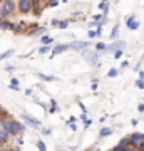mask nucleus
<instances>
[{"label":"nucleus","mask_w":144,"mask_h":151,"mask_svg":"<svg viewBox=\"0 0 144 151\" xmlns=\"http://www.w3.org/2000/svg\"><path fill=\"white\" fill-rule=\"evenodd\" d=\"M136 86H138L139 89H144V81H139L138 79V81H136Z\"/></svg>","instance_id":"31"},{"label":"nucleus","mask_w":144,"mask_h":151,"mask_svg":"<svg viewBox=\"0 0 144 151\" xmlns=\"http://www.w3.org/2000/svg\"><path fill=\"white\" fill-rule=\"evenodd\" d=\"M59 4H60L59 0H52V2H45V5H47V7H57Z\"/></svg>","instance_id":"27"},{"label":"nucleus","mask_w":144,"mask_h":151,"mask_svg":"<svg viewBox=\"0 0 144 151\" xmlns=\"http://www.w3.org/2000/svg\"><path fill=\"white\" fill-rule=\"evenodd\" d=\"M0 7H2V2H0Z\"/></svg>","instance_id":"50"},{"label":"nucleus","mask_w":144,"mask_h":151,"mask_svg":"<svg viewBox=\"0 0 144 151\" xmlns=\"http://www.w3.org/2000/svg\"><path fill=\"white\" fill-rule=\"evenodd\" d=\"M102 50H106V44L104 42H97L96 44V52H102Z\"/></svg>","instance_id":"24"},{"label":"nucleus","mask_w":144,"mask_h":151,"mask_svg":"<svg viewBox=\"0 0 144 151\" xmlns=\"http://www.w3.org/2000/svg\"><path fill=\"white\" fill-rule=\"evenodd\" d=\"M2 119H4V118H2V116H0V121H2Z\"/></svg>","instance_id":"49"},{"label":"nucleus","mask_w":144,"mask_h":151,"mask_svg":"<svg viewBox=\"0 0 144 151\" xmlns=\"http://www.w3.org/2000/svg\"><path fill=\"white\" fill-rule=\"evenodd\" d=\"M4 151H12V150H4Z\"/></svg>","instance_id":"48"},{"label":"nucleus","mask_w":144,"mask_h":151,"mask_svg":"<svg viewBox=\"0 0 144 151\" xmlns=\"http://www.w3.org/2000/svg\"><path fill=\"white\" fill-rule=\"evenodd\" d=\"M0 129H4L7 131L10 136H19L22 134L24 131L27 129L25 126L22 123H19V121H15V119H12V118H4L2 121H0Z\"/></svg>","instance_id":"1"},{"label":"nucleus","mask_w":144,"mask_h":151,"mask_svg":"<svg viewBox=\"0 0 144 151\" xmlns=\"http://www.w3.org/2000/svg\"><path fill=\"white\" fill-rule=\"evenodd\" d=\"M139 81H144V72L143 70H139Z\"/></svg>","instance_id":"40"},{"label":"nucleus","mask_w":144,"mask_h":151,"mask_svg":"<svg viewBox=\"0 0 144 151\" xmlns=\"http://www.w3.org/2000/svg\"><path fill=\"white\" fill-rule=\"evenodd\" d=\"M138 109L141 111V113H144V104H139V106H138Z\"/></svg>","instance_id":"43"},{"label":"nucleus","mask_w":144,"mask_h":151,"mask_svg":"<svg viewBox=\"0 0 144 151\" xmlns=\"http://www.w3.org/2000/svg\"><path fill=\"white\" fill-rule=\"evenodd\" d=\"M114 57H116V59H121V57H123V50H117V52L114 54Z\"/></svg>","instance_id":"35"},{"label":"nucleus","mask_w":144,"mask_h":151,"mask_svg":"<svg viewBox=\"0 0 144 151\" xmlns=\"http://www.w3.org/2000/svg\"><path fill=\"white\" fill-rule=\"evenodd\" d=\"M59 22L60 20H57V19H52V20H50V24H52L54 27H59Z\"/></svg>","instance_id":"32"},{"label":"nucleus","mask_w":144,"mask_h":151,"mask_svg":"<svg viewBox=\"0 0 144 151\" xmlns=\"http://www.w3.org/2000/svg\"><path fill=\"white\" fill-rule=\"evenodd\" d=\"M0 151H4V148H2V145H0Z\"/></svg>","instance_id":"47"},{"label":"nucleus","mask_w":144,"mask_h":151,"mask_svg":"<svg viewBox=\"0 0 144 151\" xmlns=\"http://www.w3.org/2000/svg\"><path fill=\"white\" fill-rule=\"evenodd\" d=\"M67 49H70L69 44H59V45H55V47L52 49V57H54V55H57V54H62V52H65Z\"/></svg>","instance_id":"9"},{"label":"nucleus","mask_w":144,"mask_h":151,"mask_svg":"<svg viewBox=\"0 0 144 151\" xmlns=\"http://www.w3.org/2000/svg\"><path fill=\"white\" fill-rule=\"evenodd\" d=\"M138 150H139V151H144V143H143V145H141V146H139Z\"/></svg>","instance_id":"45"},{"label":"nucleus","mask_w":144,"mask_h":151,"mask_svg":"<svg viewBox=\"0 0 144 151\" xmlns=\"http://www.w3.org/2000/svg\"><path fill=\"white\" fill-rule=\"evenodd\" d=\"M69 27V22L67 20H60L59 22V29H67Z\"/></svg>","instance_id":"28"},{"label":"nucleus","mask_w":144,"mask_h":151,"mask_svg":"<svg viewBox=\"0 0 144 151\" xmlns=\"http://www.w3.org/2000/svg\"><path fill=\"white\" fill-rule=\"evenodd\" d=\"M129 146H131V141H129V136H128V138H123V139L119 141L117 145L112 148V151H124L126 148H129Z\"/></svg>","instance_id":"7"},{"label":"nucleus","mask_w":144,"mask_h":151,"mask_svg":"<svg viewBox=\"0 0 144 151\" xmlns=\"http://www.w3.org/2000/svg\"><path fill=\"white\" fill-rule=\"evenodd\" d=\"M50 50H52V47H50V45H42V47L39 49V54H49V52H50Z\"/></svg>","instance_id":"23"},{"label":"nucleus","mask_w":144,"mask_h":151,"mask_svg":"<svg viewBox=\"0 0 144 151\" xmlns=\"http://www.w3.org/2000/svg\"><path fill=\"white\" fill-rule=\"evenodd\" d=\"M69 45H70V47H74L75 50H82V52H84L89 44H87V42H82V40H77V42H70Z\"/></svg>","instance_id":"10"},{"label":"nucleus","mask_w":144,"mask_h":151,"mask_svg":"<svg viewBox=\"0 0 144 151\" xmlns=\"http://www.w3.org/2000/svg\"><path fill=\"white\" fill-rule=\"evenodd\" d=\"M126 25H128L129 30H138L139 29V22L136 20V17L134 15H129L128 20H126Z\"/></svg>","instance_id":"8"},{"label":"nucleus","mask_w":144,"mask_h":151,"mask_svg":"<svg viewBox=\"0 0 144 151\" xmlns=\"http://www.w3.org/2000/svg\"><path fill=\"white\" fill-rule=\"evenodd\" d=\"M9 139H10V134H9L7 131L0 129V145H4V143H7Z\"/></svg>","instance_id":"16"},{"label":"nucleus","mask_w":144,"mask_h":151,"mask_svg":"<svg viewBox=\"0 0 144 151\" xmlns=\"http://www.w3.org/2000/svg\"><path fill=\"white\" fill-rule=\"evenodd\" d=\"M17 12V2L14 0H4L2 7H0V20H5L7 17L14 15Z\"/></svg>","instance_id":"2"},{"label":"nucleus","mask_w":144,"mask_h":151,"mask_svg":"<svg viewBox=\"0 0 144 151\" xmlns=\"http://www.w3.org/2000/svg\"><path fill=\"white\" fill-rule=\"evenodd\" d=\"M37 76H39L40 81H55V79H57L55 76H47V74H37Z\"/></svg>","instance_id":"19"},{"label":"nucleus","mask_w":144,"mask_h":151,"mask_svg":"<svg viewBox=\"0 0 144 151\" xmlns=\"http://www.w3.org/2000/svg\"><path fill=\"white\" fill-rule=\"evenodd\" d=\"M129 141H131L133 148H139L144 143V133H133V134L129 136Z\"/></svg>","instance_id":"4"},{"label":"nucleus","mask_w":144,"mask_h":151,"mask_svg":"<svg viewBox=\"0 0 144 151\" xmlns=\"http://www.w3.org/2000/svg\"><path fill=\"white\" fill-rule=\"evenodd\" d=\"M10 30L12 32H22V30H24V22H14Z\"/></svg>","instance_id":"13"},{"label":"nucleus","mask_w":144,"mask_h":151,"mask_svg":"<svg viewBox=\"0 0 144 151\" xmlns=\"http://www.w3.org/2000/svg\"><path fill=\"white\" fill-rule=\"evenodd\" d=\"M80 119H82V121L85 123V121H87V114H85V113H82V114H80Z\"/></svg>","instance_id":"39"},{"label":"nucleus","mask_w":144,"mask_h":151,"mask_svg":"<svg viewBox=\"0 0 144 151\" xmlns=\"http://www.w3.org/2000/svg\"><path fill=\"white\" fill-rule=\"evenodd\" d=\"M128 65H129L128 60H123V62H121V67H128Z\"/></svg>","instance_id":"41"},{"label":"nucleus","mask_w":144,"mask_h":151,"mask_svg":"<svg viewBox=\"0 0 144 151\" xmlns=\"http://www.w3.org/2000/svg\"><path fill=\"white\" fill-rule=\"evenodd\" d=\"M117 72H119V70L116 69V67H112V69H109V72H107V77H116Z\"/></svg>","instance_id":"25"},{"label":"nucleus","mask_w":144,"mask_h":151,"mask_svg":"<svg viewBox=\"0 0 144 151\" xmlns=\"http://www.w3.org/2000/svg\"><path fill=\"white\" fill-rule=\"evenodd\" d=\"M5 70H7V72H14L15 67H14V65H5Z\"/></svg>","instance_id":"34"},{"label":"nucleus","mask_w":144,"mask_h":151,"mask_svg":"<svg viewBox=\"0 0 144 151\" xmlns=\"http://www.w3.org/2000/svg\"><path fill=\"white\" fill-rule=\"evenodd\" d=\"M69 126H70V129H72V131H77V124H75V123H70Z\"/></svg>","instance_id":"37"},{"label":"nucleus","mask_w":144,"mask_h":151,"mask_svg":"<svg viewBox=\"0 0 144 151\" xmlns=\"http://www.w3.org/2000/svg\"><path fill=\"white\" fill-rule=\"evenodd\" d=\"M17 143H19V145H24V136H22V134L17 136Z\"/></svg>","instance_id":"33"},{"label":"nucleus","mask_w":144,"mask_h":151,"mask_svg":"<svg viewBox=\"0 0 144 151\" xmlns=\"http://www.w3.org/2000/svg\"><path fill=\"white\" fill-rule=\"evenodd\" d=\"M87 35H89V39H94V37H97V32H96V30H89Z\"/></svg>","instance_id":"30"},{"label":"nucleus","mask_w":144,"mask_h":151,"mask_svg":"<svg viewBox=\"0 0 144 151\" xmlns=\"http://www.w3.org/2000/svg\"><path fill=\"white\" fill-rule=\"evenodd\" d=\"M111 134H112L111 128H102L101 133H99V136H101V138H106V136H111Z\"/></svg>","instance_id":"22"},{"label":"nucleus","mask_w":144,"mask_h":151,"mask_svg":"<svg viewBox=\"0 0 144 151\" xmlns=\"http://www.w3.org/2000/svg\"><path fill=\"white\" fill-rule=\"evenodd\" d=\"M99 9L104 12V17H106L107 12H109V2H101V4H99Z\"/></svg>","instance_id":"21"},{"label":"nucleus","mask_w":144,"mask_h":151,"mask_svg":"<svg viewBox=\"0 0 144 151\" xmlns=\"http://www.w3.org/2000/svg\"><path fill=\"white\" fill-rule=\"evenodd\" d=\"M126 47V42L124 40H117V42L111 44V45H106V52H112V54H116L117 50H123Z\"/></svg>","instance_id":"5"},{"label":"nucleus","mask_w":144,"mask_h":151,"mask_svg":"<svg viewBox=\"0 0 144 151\" xmlns=\"http://www.w3.org/2000/svg\"><path fill=\"white\" fill-rule=\"evenodd\" d=\"M40 131H42V134H44V136H50V134H52V131L49 129V128H42Z\"/></svg>","instance_id":"29"},{"label":"nucleus","mask_w":144,"mask_h":151,"mask_svg":"<svg viewBox=\"0 0 144 151\" xmlns=\"http://www.w3.org/2000/svg\"><path fill=\"white\" fill-rule=\"evenodd\" d=\"M62 151H67V150H62Z\"/></svg>","instance_id":"51"},{"label":"nucleus","mask_w":144,"mask_h":151,"mask_svg":"<svg viewBox=\"0 0 144 151\" xmlns=\"http://www.w3.org/2000/svg\"><path fill=\"white\" fill-rule=\"evenodd\" d=\"M32 94V89H25V96H30Z\"/></svg>","instance_id":"44"},{"label":"nucleus","mask_w":144,"mask_h":151,"mask_svg":"<svg viewBox=\"0 0 144 151\" xmlns=\"http://www.w3.org/2000/svg\"><path fill=\"white\" fill-rule=\"evenodd\" d=\"M29 35H40V37H44V35H45V27L34 29V30H30V32H29Z\"/></svg>","instance_id":"14"},{"label":"nucleus","mask_w":144,"mask_h":151,"mask_svg":"<svg viewBox=\"0 0 144 151\" xmlns=\"http://www.w3.org/2000/svg\"><path fill=\"white\" fill-rule=\"evenodd\" d=\"M12 151H20V150H19V148H15V150H12Z\"/></svg>","instance_id":"46"},{"label":"nucleus","mask_w":144,"mask_h":151,"mask_svg":"<svg viewBox=\"0 0 144 151\" xmlns=\"http://www.w3.org/2000/svg\"><path fill=\"white\" fill-rule=\"evenodd\" d=\"M40 42H42V45H50L54 42V39L50 35H44V37H40Z\"/></svg>","instance_id":"18"},{"label":"nucleus","mask_w":144,"mask_h":151,"mask_svg":"<svg viewBox=\"0 0 144 151\" xmlns=\"http://www.w3.org/2000/svg\"><path fill=\"white\" fill-rule=\"evenodd\" d=\"M91 124H92V121H91V119H87V121H85V123H84V128H89Z\"/></svg>","instance_id":"38"},{"label":"nucleus","mask_w":144,"mask_h":151,"mask_svg":"<svg viewBox=\"0 0 144 151\" xmlns=\"http://www.w3.org/2000/svg\"><path fill=\"white\" fill-rule=\"evenodd\" d=\"M22 118H24V121H25L29 126H32V128H40V126H42V123H40L39 119L32 118L30 114H25V113H24V116H22Z\"/></svg>","instance_id":"6"},{"label":"nucleus","mask_w":144,"mask_h":151,"mask_svg":"<svg viewBox=\"0 0 144 151\" xmlns=\"http://www.w3.org/2000/svg\"><path fill=\"white\" fill-rule=\"evenodd\" d=\"M50 108H57V101L55 99H50Z\"/></svg>","instance_id":"36"},{"label":"nucleus","mask_w":144,"mask_h":151,"mask_svg":"<svg viewBox=\"0 0 144 151\" xmlns=\"http://www.w3.org/2000/svg\"><path fill=\"white\" fill-rule=\"evenodd\" d=\"M17 10L20 12V14L32 12V0H19L17 2Z\"/></svg>","instance_id":"3"},{"label":"nucleus","mask_w":144,"mask_h":151,"mask_svg":"<svg viewBox=\"0 0 144 151\" xmlns=\"http://www.w3.org/2000/svg\"><path fill=\"white\" fill-rule=\"evenodd\" d=\"M14 54H15V50H14V49L7 50V52H2V54H0V62H2V60H5V59H9V57L14 55Z\"/></svg>","instance_id":"17"},{"label":"nucleus","mask_w":144,"mask_h":151,"mask_svg":"<svg viewBox=\"0 0 144 151\" xmlns=\"http://www.w3.org/2000/svg\"><path fill=\"white\" fill-rule=\"evenodd\" d=\"M12 24H14V22L9 20V19H5V20H0V29H2V30H10Z\"/></svg>","instance_id":"12"},{"label":"nucleus","mask_w":144,"mask_h":151,"mask_svg":"<svg viewBox=\"0 0 144 151\" xmlns=\"http://www.w3.org/2000/svg\"><path fill=\"white\" fill-rule=\"evenodd\" d=\"M55 109H57V108H50V106H49V109H47V111H49L50 114H54V113H55Z\"/></svg>","instance_id":"42"},{"label":"nucleus","mask_w":144,"mask_h":151,"mask_svg":"<svg viewBox=\"0 0 144 151\" xmlns=\"http://www.w3.org/2000/svg\"><path fill=\"white\" fill-rule=\"evenodd\" d=\"M37 148H39V151H47V146H45L44 141H37Z\"/></svg>","instance_id":"26"},{"label":"nucleus","mask_w":144,"mask_h":151,"mask_svg":"<svg viewBox=\"0 0 144 151\" xmlns=\"http://www.w3.org/2000/svg\"><path fill=\"white\" fill-rule=\"evenodd\" d=\"M117 35H119V25H114V27H112V30H111V35H109V37H111L112 40H116V39H117Z\"/></svg>","instance_id":"20"},{"label":"nucleus","mask_w":144,"mask_h":151,"mask_svg":"<svg viewBox=\"0 0 144 151\" xmlns=\"http://www.w3.org/2000/svg\"><path fill=\"white\" fill-rule=\"evenodd\" d=\"M9 87H10L12 91H20V87H19V79H17V77H12Z\"/></svg>","instance_id":"15"},{"label":"nucleus","mask_w":144,"mask_h":151,"mask_svg":"<svg viewBox=\"0 0 144 151\" xmlns=\"http://www.w3.org/2000/svg\"><path fill=\"white\" fill-rule=\"evenodd\" d=\"M42 2H37V0H32V12L35 15H40L42 14Z\"/></svg>","instance_id":"11"}]
</instances>
